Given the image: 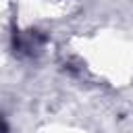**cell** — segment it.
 Wrapping results in <instances>:
<instances>
[{
  "mask_svg": "<svg viewBox=\"0 0 133 133\" xmlns=\"http://www.w3.org/2000/svg\"><path fill=\"white\" fill-rule=\"evenodd\" d=\"M0 133H8V125H6V121H4L2 114H0Z\"/></svg>",
  "mask_w": 133,
  "mask_h": 133,
  "instance_id": "cell-1",
  "label": "cell"
}]
</instances>
